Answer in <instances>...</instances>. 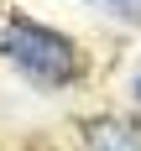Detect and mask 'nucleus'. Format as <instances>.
Instances as JSON below:
<instances>
[{"label":"nucleus","instance_id":"7ed1b4c3","mask_svg":"<svg viewBox=\"0 0 141 151\" xmlns=\"http://www.w3.org/2000/svg\"><path fill=\"white\" fill-rule=\"evenodd\" d=\"M131 94H136V104H141V73H136V83H131Z\"/></svg>","mask_w":141,"mask_h":151},{"label":"nucleus","instance_id":"f03ea898","mask_svg":"<svg viewBox=\"0 0 141 151\" xmlns=\"http://www.w3.org/2000/svg\"><path fill=\"white\" fill-rule=\"evenodd\" d=\"M84 146L89 151H141V130L131 120H89L84 125Z\"/></svg>","mask_w":141,"mask_h":151},{"label":"nucleus","instance_id":"f257e3e1","mask_svg":"<svg viewBox=\"0 0 141 151\" xmlns=\"http://www.w3.org/2000/svg\"><path fill=\"white\" fill-rule=\"evenodd\" d=\"M0 52L21 68V73H31L37 83H68V78L78 73V52L68 37H58V31L37 26V21H11V31L0 37Z\"/></svg>","mask_w":141,"mask_h":151}]
</instances>
